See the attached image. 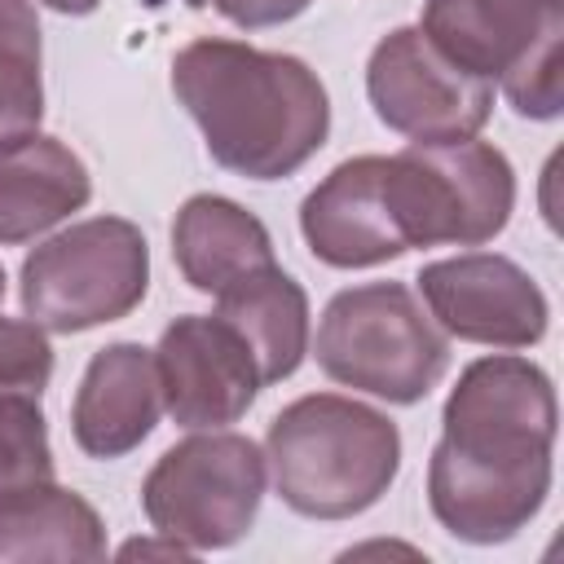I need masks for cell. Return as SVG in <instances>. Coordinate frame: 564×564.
Wrapping results in <instances>:
<instances>
[{"instance_id": "cell-1", "label": "cell", "mask_w": 564, "mask_h": 564, "mask_svg": "<svg viewBox=\"0 0 564 564\" xmlns=\"http://www.w3.org/2000/svg\"><path fill=\"white\" fill-rule=\"evenodd\" d=\"M560 405L551 375L524 352H489L458 370L427 458L436 524L471 546L511 542L538 520L555 476Z\"/></svg>"}, {"instance_id": "cell-2", "label": "cell", "mask_w": 564, "mask_h": 564, "mask_svg": "<svg viewBox=\"0 0 564 564\" xmlns=\"http://www.w3.org/2000/svg\"><path fill=\"white\" fill-rule=\"evenodd\" d=\"M172 93L207 154L247 181L300 172L330 137L326 84L295 53L203 35L172 57Z\"/></svg>"}, {"instance_id": "cell-3", "label": "cell", "mask_w": 564, "mask_h": 564, "mask_svg": "<svg viewBox=\"0 0 564 564\" xmlns=\"http://www.w3.org/2000/svg\"><path fill=\"white\" fill-rule=\"evenodd\" d=\"M273 494L308 520L370 511L401 471V427L344 392H308L282 405L264 432Z\"/></svg>"}, {"instance_id": "cell-4", "label": "cell", "mask_w": 564, "mask_h": 564, "mask_svg": "<svg viewBox=\"0 0 564 564\" xmlns=\"http://www.w3.org/2000/svg\"><path fill=\"white\" fill-rule=\"evenodd\" d=\"M308 352L326 379L388 405H419L449 370V335L405 282L335 291L317 317Z\"/></svg>"}, {"instance_id": "cell-5", "label": "cell", "mask_w": 564, "mask_h": 564, "mask_svg": "<svg viewBox=\"0 0 564 564\" xmlns=\"http://www.w3.org/2000/svg\"><path fill=\"white\" fill-rule=\"evenodd\" d=\"M388 216L410 247H480L494 242L516 212L511 159L480 141H410L383 154Z\"/></svg>"}, {"instance_id": "cell-6", "label": "cell", "mask_w": 564, "mask_h": 564, "mask_svg": "<svg viewBox=\"0 0 564 564\" xmlns=\"http://www.w3.org/2000/svg\"><path fill=\"white\" fill-rule=\"evenodd\" d=\"M150 291V242L128 216H88L35 242L18 269L22 313L48 335L128 317Z\"/></svg>"}, {"instance_id": "cell-7", "label": "cell", "mask_w": 564, "mask_h": 564, "mask_svg": "<svg viewBox=\"0 0 564 564\" xmlns=\"http://www.w3.org/2000/svg\"><path fill=\"white\" fill-rule=\"evenodd\" d=\"M264 489V445L234 427H198L154 458L141 480V511L154 533L207 555L238 546L251 533Z\"/></svg>"}, {"instance_id": "cell-8", "label": "cell", "mask_w": 564, "mask_h": 564, "mask_svg": "<svg viewBox=\"0 0 564 564\" xmlns=\"http://www.w3.org/2000/svg\"><path fill=\"white\" fill-rule=\"evenodd\" d=\"M366 97L410 141H463L494 115V84L449 62L419 26H392L366 62Z\"/></svg>"}, {"instance_id": "cell-9", "label": "cell", "mask_w": 564, "mask_h": 564, "mask_svg": "<svg viewBox=\"0 0 564 564\" xmlns=\"http://www.w3.org/2000/svg\"><path fill=\"white\" fill-rule=\"evenodd\" d=\"M432 322L463 344L485 348H533L551 326L546 291L529 269L502 251H458L432 260L414 278Z\"/></svg>"}, {"instance_id": "cell-10", "label": "cell", "mask_w": 564, "mask_h": 564, "mask_svg": "<svg viewBox=\"0 0 564 564\" xmlns=\"http://www.w3.org/2000/svg\"><path fill=\"white\" fill-rule=\"evenodd\" d=\"M163 410L176 427H229L260 397V370L242 335L216 313H181L154 344Z\"/></svg>"}, {"instance_id": "cell-11", "label": "cell", "mask_w": 564, "mask_h": 564, "mask_svg": "<svg viewBox=\"0 0 564 564\" xmlns=\"http://www.w3.org/2000/svg\"><path fill=\"white\" fill-rule=\"evenodd\" d=\"M419 31L449 62L498 84L520 62L564 48V0H423Z\"/></svg>"}, {"instance_id": "cell-12", "label": "cell", "mask_w": 564, "mask_h": 564, "mask_svg": "<svg viewBox=\"0 0 564 564\" xmlns=\"http://www.w3.org/2000/svg\"><path fill=\"white\" fill-rule=\"evenodd\" d=\"M300 234L330 269H375L405 256L383 198V154L335 163L300 203Z\"/></svg>"}, {"instance_id": "cell-13", "label": "cell", "mask_w": 564, "mask_h": 564, "mask_svg": "<svg viewBox=\"0 0 564 564\" xmlns=\"http://www.w3.org/2000/svg\"><path fill=\"white\" fill-rule=\"evenodd\" d=\"M163 414V388L154 370V348L137 339H115L97 348L79 375L70 401V436L88 458L132 454Z\"/></svg>"}, {"instance_id": "cell-14", "label": "cell", "mask_w": 564, "mask_h": 564, "mask_svg": "<svg viewBox=\"0 0 564 564\" xmlns=\"http://www.w3.org/2000/svg\"><path fill=\"white\" fill-rule=\"evenodd\" d=\"M93 198L88 163L48 132H31L0 150V247L31 242Z\"/></svg>"}, {"instance_id": "cell-15", "label": "cell", "mask_w": 564, "mask_h": 564, "mask_svg": "<svg viewBox=\"0 0 564 564\" xmlns=\"http://www.w3.org/2000/svg\"><path fill=\"white\" fill-rule=\"evenodd\" d=\"M172 260L181 278L203 295H216L264 264H278L264 220L225 194H189L176 207Z\"/></svg>"}, {"instance_id": "cell-16", "label": "cell", "mask_w": 564, "mask_h": 564, "mask_svg": "<svg viewBox=\"0 0 564 564\" xmlns=\"http://www.w3.org/2000/svg\"><path fill=\"white\" fill-rule=\"evenodd\" d=\"M216 317H225L256 357L260 383H282L300 370L313 339L308 291L282 269L264 264L225 291H216Z\"/></svg>"}, {"instance_id": "cell-17", "label": "cell", "mask_w": 564, "mask_h": 564, "mask_svg": "<svg viewBox=\"0 0 564 564\" xmlns=\"http://www.w3.org/2000/svg\"><path fill=\"white\" fill-rule=\"evenodd\" d=\"M18 560H106V524L97 507L57 480L4 494L0 564Z\"/></svg>"}, {"instance_id": "cell-18", "label": "cell", "mask_w": 564, "mask_h": 564, "mask_svg": "<svg viewBox=\"0 0 564 564\" xmlns=\"http://www.w3.org/2000/svg\"><path fill=\"white\" fill-rule=\"evenodd\" d=\"M44 40L31 0H0V150L40 132Z\"/></svg>"}, {"instance_id": "cell-19", "label": "cell", "mask_w": 564, "mask_h": 564, "mask_svg": "<svg viewBox=\"0 0 564 564\" xmlns=\"http://www.w3.org/2000/svg\"><path fill=\"white\" fill-rule=\"evenodd\" d=\"M53 445L40 397L0 392V498L53 480Z\"/></svg>"}, {"instance_id": "cell-20", "label": "cell", "mask_w": 564, "mask_h": 564, "mask_svg": "<svg viewBox=\"0 0 564 564\" xmlns=\"http://www.w3.org/2000/svg\"><path fill=\"white\" fill-rule=\"evenodd\" d=\"M53 379L48 330L31 317H0V392L44 397Z\"/></svg>"}, {"instance_id": "cell-21", "label": "cell", "mask_w": 564, "mask_h": 564, "mask_svg": "<svg viewBox=\"0 0 564 564\" xmlns=\"http://www.w3.org/2000/svg\"><path fill=\"white\" fill-rule=\"evenodd\" d=\"M313 0H198V9H216L225 22L242 26V31H260V26H282L291 18H300Z\"/></svg>"}, {"instance_id": "cell-22", "label": "cell", "mask_w": 564, "mask_h": 564, "mask_svg": "<svg viewBox=\"0 0 564 564\" xmlns=\"http://www.w3.org/2000/svg\"><path fill=\"white\" fill-rule=\"evenodd\" d=\"M119 555H194L185 542H176V538H167V533H154V538H137V542H123L119 546Z\"/></svg>"}, {"instance_id": "cell-23", "label": "cell", "mask_w": 564, "mask_h": 564, "mask_svg": "<svg viewBox=\"0 0 564 564\" xmlns=\"http://www.w3.org/2000/svg\"><path fill=\"white\" fill-rule=\"evenodd\" d=\"M44 9H53V13H66V18H84V13H93L101 0H40Z\"/></svg>"}, {"instance_id": "cell-24", "label": "cell", "mask_w": 564, "mask_h": 564, "mask_svg": "<svg viewBox=\"0 0 564 564\" xmlns=\"http://www.w3.org/2000/svg\"><path fill=\"white\" fill-rule=\"evenodd\" d=\"M150 4H163V0H150ZM185 9H198V0H181Z\"/></svg>"}, {"instance_id": "cell-25", "label": "cell", "mask_w": 564, "mask_h": 564, "mask_svg": "<svg viewBox=\"0 0 564 564\" xmlns=\"http://www.w3.org/2000/svg\"><path fill=\"white\" fill-rule=\"evenodd\" d=\"M4 282H9V278H4V264H0V304H4Z\"/></svg>"}]
</instances>
